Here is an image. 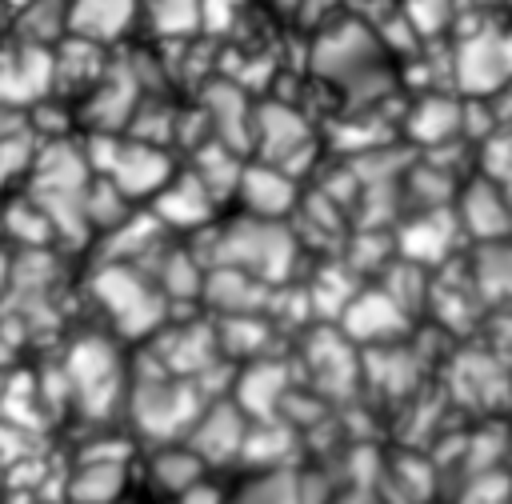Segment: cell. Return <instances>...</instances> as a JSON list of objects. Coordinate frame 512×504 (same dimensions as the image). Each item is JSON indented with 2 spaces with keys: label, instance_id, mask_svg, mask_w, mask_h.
I'll return each instance as SVG.
<instances>
[{
  "label": "cell",
  "instance_id": "obj_32",
  "mask_svg": "<svg viewBox=\"0 0 512 504\" xmlns=\"http://www.w3.org/2000/svg\"><path fill=\"white\" fill-rule=\"evenodd\" d=\"M360 296V276L340 260H328V264H320V272L312 276V284H308V300H312V316L316 320H336L340 324V316L348 312V304Z\"/></svg>",
  "mask_w": 512,
  "mask_h": 504
},
{
  "label": "cell",
  "instance_id": "obj_43",
  "mask_svg": "<svg viewBox=\"0 0 512 504\" xmlns=\"http://www.w3.org/2000/svg\"><path fill=\"white\" fill-rule=\"evenodd\" d=\"M148 20L168 40L192 36L200 28V0H148Z\"/></svg>",
  "mask_w": 512,
  "mask_h": 504
},
{
  "label": "cell",
  "instance_id": "obj_57",
  "mask_svg": "<svg viewBox=\"0 0 512 504\" xmlns=\"http://www.w3.org/2000/svg\"><path fill=\"white\" fill-rule=\"evenodd\" d=\"M8 4H12V8H20V12H24V8H28V4H32V0H8Z\"/></svg>",
  "mask_w": 512,
  "mask_h": 504
},
{
  "label": "cell",
  "instance_id": "obj_26",
  "mask_svg": "<svg viewBox=\"0 0 512 504\" xmlns=\"http://www.w3.org/2000/svg\"><path fill=\"white\" fill-rule=\"evenodd\" d=\"M152 212H156V220H160L164 228H204V224L212 220V212H216V200H212V192L200 184L196 172H184V176H176V180L152 200Z\"/></svg>",
  "mask_w": 512,
  "mask_h": 504
},
{
  "label": "cell",
  "instance_id": "obj_23",
  "mask_svg": "<svg viewBox=\"0 0 512 504\" xmlns=\"http://www.w3.org/2000/svg\"><path fill=\"white\" fill-rule=\"evenodd\" d=\"M240 200H244L248 216H256V220H284L288 212H296V180L284 168L256 160L244 168Z\"/></svg>",
  "mask_w": 512,
  "mask_h": 504
},
{
  "label": "cell",
  "instance_id": "obj_25",
  "mask_svg": "<svg viewBox=\"0 0 512 504\" xmlns=\"http://www.w3.org/2000/svg\"><path fill=\"white\" fill-rule=\"evenodd\" d=\"M428 312L436 316L440 328H448V332H468V328L480 324L484 300L476 296V284H472V280L464 284L460 272H436V276H432V288H428Z\"/></svg>",
  "mask_w": 512,
  "mask_h": 504
},
{
  "label": "cell",
  "instance_id": "obj_49",
  "mask_svg": "<svg viewBox=\"0 0 512 504\" xmlns=\"http://www.w3.org/2000/svg\"><path fill=\"white\" fill-rule=\"evenodd\" d=\"M120 144H124V140L112 136V132H88V136H84L80 152H84L92 176H108V172H112V164H116V156H120Z\"/></svg>",
  "mask_w": 512,
  "mask_h": 504
},
{
  "label": "cell",
  "instance_id": "obj_22",
  "mask_svg": "<svg viewBox=\"0 0 512 504\" xmlns=\"http://www.w3.org/2000/svg\"><path fill=\"white\" fill-rule=\"evenodd\" d=\"M424 376V352L416 344H384V348H368L364 352V380L380 392V396H408L416 392Z\"/></svg>",
  "mask_w": 512,
  "mask_h": 504
},
{
  "label": "cell",
  "instance_id": "obj_10",
  "mask_svg": "<svg viewBox=\"0 0 512 504\" xmlns=\"http://www.w3.org/2000/svg\"><path fill=\"white\" fill-rule=\"evenodd\" d=\"M140 92H144V84H140L136 64L132 60H116V64H108V72L88 92V100L80 108V120L92 132H112L116 136L120 128H128L136 120V112L144 104Z\"/></svg>",
  "mask_w": 512,
  "mask_h": 504
},
{
  "label": "cell",
  "instance_id": "obj_2",
  "mask_svg": "<svg viewBox=\"0 0 512 504\" xmlns=\"http://www.w3.org/2000/svg\"><path fill=\"white\" fill-rule=\"evenodd\" d=\"M312 72H320L324 80H336L344 88V96L356 104L376 100L392 88V76H388L384 52H380V36L356 20L332 24L312 44Z\"/></svg>",
  "mask_w": 512,
  "mask_h": 504
},
{
  "label": "cell",
  "instance_id": "obj_31",
  "mask_svg": "<svg viewBox=\"0 0 512 504\" xmlns=\"http://www.w3.org/2000/svg\"><path fill=\"white\" fill-rule=\"evenodd\" d=\"M244 168H248V164H244V156H240V152H232L228 144H220L216 136H204V140L196 144V152H192V172H196V176H200V184L212 192V200L240 192Z\"/></svg>",
  "mask_w": 512,
  "mask_h": 504
},
{
  "label": "cell",
  "instance_id": "obj_51",
  "mask_svg": "<svg viewBox=\"0 0 512 504\" xmlns=\"http://www.w3.org/2000/svg\"><path fill=\"white\" fill-rule=\"evenodd\" d=\"M488 352H496L504 364H512V308H500L488 320Z\"/></svg>",
  "mask_w": 512,
  "mask_h": 504
},
{
  "label": "cell",
  "instance_id": "obj_55",
  "mask_svg": "<svg viewBox=\"0 0 512 504\" xmlns=\"http://www.w3.org/2000/svg\"><path fill=\"white\" fill-rule=\"evenodd\" d=\"M492 108H496V120H512V84L496 96V104H492Z\"/></svg>",
  "mask_w": 512,
  "mask_h": 504
},
{
  "label": "cell",
  "instance_id": "obj_45",
  "mask_svg": "<svg viewBox=\"0 0 512 504\" xmlns=\"http://www.w3.org/2000/svg\"><path fill=\"white\" fill-rule=\"evenodd\" d=\"M36 152H40V144H36V132H32V128H20V132L4 136V140H0V188L12 184L16 176L32 172Z\"/></svg>",
  "mask_w": 512,
  "mask_h": 504
},
{
  "label": "cell",
  "instance_id": "obj_15",
  "mask_svg": "<svg viewBox=\"0 0 512 504\" xmlns=\"http://www.w3.org/2000/svg\"><path fill=\"white\" fill-rule=\"evenodd\" d=\"M456 236H460V216L452 208L416 212L396 228V256L420 268H444V260L456 248Z\"/></svg>",
  "mask_w": 512,
  "mask_h": 504
},
{
  "label": "cell",
  "instance_id": "obj_38",
  "mask_svg": "<svg viewBox=\"0 0 512 504\" xmlns=\"http://www.w3.org/2000/svg\"><path fill=\"white\" fill-rule=\"evenodd\" d=\"M108 68L100 60V44H88V40H64L60 52H56V88H76V84H88V80H100Z\"/></svg>",
  "mask_w": 512,
  "mask_h": 504
},
{
  "label": "cell",
  "instance_id": "obj_60",
  "mask_svg": "<svg viewBox=\"0 0 512 504\" xmlns=\"http://www.w3.org/2000/svg\"><path fill=\"white\" fill-rule=\"evenodd\" d=\"M504 4H512V0H504Z\"/></svg>",
  "mask_w": 512,
  "mask_h": 504
},
{
  "label": "cell",
  "instance_id": "obj_39",
  "mask_svg": "<svg viewBox=\"0 0 512 504\" xmlns=\"http://www.w3.org/2000/svg\"><path fill=\"white\" fill-rule=\"evenodd\" d=\"M396 260V236H388L384 228H360L348 236V248H344V264L364 276V272H384L388 264Z\"/></svg>",
  "mask_w": 512,
  "mask_h": 504
},
{
  "label": "cell",
  "instance_id": "obj_40",
  "mask_svg": "<svg viewBox=\"0 0 512 504\" xmlns=\"http://www.w3.org/2000/svg\"><path fill=\"white\" fill-rule=\"evenodd\" d=\"M84 212H88V224L92 232H116L132 212H128V196L108 180V176H96L88 184V196H84Z\"/></svg>",
  "mask_w": 512,
  "mask_h": 504
},
{
  "label": "cell",
  "instance_id": "obj_36",
  "mask_svg": "<svg viewBox=\"0 0 512 504\" xmlns=\"http://www.w3.org/2000/svg\"><path fill=\"white\" fill-rule=\"evenodd\" d=\"M380 288L408 312V316H416L420 308H428V288H432V276H428V268H420V264H412V260H392L384 272H380Z\"/></svg>",
  "mask_w": 512,
  "mask_h": 504
},
{
  "label": "cell",
  "instance_id": "obj_17",
  "mask_svg": "<svg viewBox=\"0 0 512 504\" xmlns=\"http://www.w3.org/2000/svg\"><path fill=\"white\" fill-rule=\"evenodd\" d=\"M204 120L220 144L232 152H248L256 140V108L248 104V92L236 80H212L204 84Z\"/></svg>",
  "mask_w": 512,
  "mask_h": 504
},
{
  "label": "cell",
  "instance_id": "obj_27",
  "mask_svg": "<svg viewBox=\"0 0 512 504\" xmlns=\"http://www.w3.org/2000/svg\"><path fill=\"white\" fill-rule=\"evenodd\" d=\"M304 444V436L284 424V420H252L244 448H240V464L256 468V472H276L288 468V456H296V448Z\"/></svg>",
  "mask_w": 512,
  "mask_h": 504
},
{
  "label": "cell",
  "instance_id": "obj_21",
  "mask_svg": "<svg viewBox=\"0 0 512 504\" xmlns=\"http://www.w3.org/2000/svg\"><path fill=\"white\" fill-rule=\"evenodd\" d=\"M404 132H408L412 144H420L428 152L460 140L464 136V100H456L452 92H424L412 104V112L404 120Z\"/></svg>",
  "mask_w": 512,
  "mask_h": 504
},
{
  "label": "cell",
  "instance_id": "obj_47",
  "mask_svg": "<svg viewBox=\"0 0 512 504\" xmlns=\"http://www.w3.org/2000/svg\"><path fill=\"white\" fill-rule=\"evenodd\" d=\"M480 168H484V180H496V184L512 176V124H500L492 136L480 140Z\"/></svg>",
  "mask_w": 512,
  "mask_h": 504
},
{
  "label": "cell",
  "instance_id": "obj_50",
  "mask_svg": "<svg viewBox=\"0 0 512 504\" xmlns=\"http://www.w3.org/2000/svg\"><path fill=\"white\" fill-rule=\"evenodd\" d=\"M240 16V0H200V28L204 32H228Z\"/></svg>",
  "mask_w": 512,
  "mask_h": 504
},
{
  "label": "cell",
  "instance_id": "obj_53",
  "mask_svg": "<svg viewBox=\"0 0 512 504\" xmlns=\"http://www.w3.org/2000/svg\"><path fill=\"white\" fill-rule=\"evenodd\" d=\"M176 504H228V496H224L216 484H208V480H204V484H196L192 492H184Z\"/></svg>",
  "mask_w": 512,
  "mask_h": 504
},
{
  "label": "cell",
  "instance_id": "obj_59",
  "mask_svg": "<svg viewBox=\"0 0 512 504\" xmlns=\"http://www.w3.org/2000/svg\"><path fill=\"white\" fill-rule=\"evenodd\" d=\"M480 4H500V0H480Z\"/></svg>",
  "mask_w": 512,
  "mask_h": 504
},
{
  "label": "cell",
  "instance_id": "obj_9",
  "mask_svg": "<svg viewBox=\"0 0 512 504\" xmlns=\"http://www.w3.org/2000/svg\"><path fill=\"white\" fill-rule=\"evenodd\" d=\"M220 344H216V324L188 320V324H164L148 340V364L160 368L164 376L176 380H200L220 364Z\"/></svg>",
  "mask_w": 512,
  "mask_h": 504
},
{
  "label": "cell",
  "instance_id": "obj_16",
  "mask_svg": "<svg viewBox=\"0 0 512 504\" xmlns=\"http://www.w3.org/2000/svg\"><path fill=\"white\" fill-rule=\"evenodd\" d=\"M292 368L276 356L252 360L236 372V388H232V404L248 416V420H276L288 392H292Z\"/></svg>",
  "mask_w": 512,
  "mask_h": 504
},
{
  "label": "cell",
  "instance_id": "obj_14",
  "mask_svg": "<svg viewBox=\"0 0 512 504\" xmlns=\"http://www.w3.org/2000/svg\"><path fill=\"white\" fill-rule=\"evenodd\" d=\"M456 216H460V228L476 244L512 240V200H508L504 184H496V180L476 176L472 184H464L460 200H456Z\"/></svg>",
  "mask_w": 512,
  "mask_h": 504
},
{
  "label": "cell",
  "instance_id": "obj_1",
  "mask_svg": "<svg viewBox=\"0 0 512 504\" xmlns=\"http://www.w3.org/2000/svg\"><path fill=\"white\" fill-rule=\"evenodd\" d=\"M192 252L204 268L228 264L256 276L268 288H284L296 276V260H300L296 232L284 220H256V216H240L224 228L200 232Z\"/></svg>",
  "mask_w": 512,
  "mask_h": 504
},
{
  "label": "cell",
  "instance_id": "obj_24",
  "mask_svg": "<svg viewBox=\"0 0 512 504\" xmlns=\"http://www.w3.org/2000/svg\"><path fill=\"white\" fill-rule=\"evenodd\" d=\"M140 0H68V36L88 44L120 40L136 20Z\"/></svg>",
  "mask_w": 512,
  "mask_h": 504
},
{
  "label": "cell",
  "instance_id": "obj_56",
  "mask_svg": "<svg viewBox=\"0 0 512 504\" xmlns=\"http://www.w3.org/2000/svg\"><path fill=\"white\" fill-rule=\"evenodd\" d=\"M336 504H380L376 496H368V488H352L344 496H336Z\"/></svg>",
  "mask_w": 512,
  "mask_h": 504
},
{
  "label": "cell",
  "instance_id": "obj_13",
  "mask_svg": "<svg viewBox=\"0 0 512 504\" xmlns=\"http://www.w3.org/2000/svg\"><path fill=\"white\" fill-rule=\"evenodd\" d=\"M56 88V52L40 44H20L0 56V108L40 104Z\"/></svg>",
  "mask_w": 512,
  "mask_h": 504
},
{
  "label": "cell",
  "instance_id": "obj_35",
  "mask_svg": "<svg viewBox=\"0 0 512 504\" xmlns=\"http://www.w3.org/2000/svg\"><path fill=\"white\" fill-rule=\"evenodd\" d=\"M128 488V464H76L68 476V504H120Z\"/></svg>",
  "mask_w": 512,
  "mask_h": 504
},
{
  "label": "cell",
  "instance_id": "obj_5",
  "mask_svg": "<svg viewBox=\"0 0 512 504\" xmlns=\"http://www.w3.org/2000/svg\"><path fill=\"white\" fill-rule=\"evenodd\" d=\"M64 376H68V388H72V404L100 420L108 416L120 396H124V368H120V352L104 340V336H80L68 356H64Z\"/></svg>",
  "mask_w": 512,
  "mask_h": 504
},
{
  "label": "cell",
  "instance_id": "obj_54",
  "mask_svg": "<svg viewBox=\"0 0 512 504\" xmlns=\"http://www.w3.org/2000/svg\"><path fill=\"white\" fill-rule=\"evenodd\" d=\"M20 128H28V124H24V116H20L16 108H0V140H4V136H12V132H20Z\"/></svg>",
  "mask_w": 512,
  "mask_h": 504
},
{
  "label": "cell",
  "instance_id": "obj_6",
  "mask_svg": "<svg viewBox=\"0 0 512 504\" xmlns=\"http://www.w3.org/2000/svg\"><path fill=\"white\" fill-rule=\"evenodd\" d=\"M452 84L468 100L500 96L512 84V32L508 28H476L452 48Z\"/></svg>",
  "mask_w": 512,
  "mask_h": 504
},
{
  "label": "cell",
  "instance_id": "obj_4",
  "mask_svg": "<svg viewBox=\"0 0 512 504\" xmlns=\"http://www.w3.org/2000/svg\"><path fill=\"white\" fill-rule=\"evenodd\" d=\"M88 288L116 332L128 340H152L168 320V296L136 264H100Z\"/></svg>",
  "mask_w": 512,
  "mask_h": 504
},
{
  "label": "cell",
  "instance_id": "obj_18",
  "mask_svg": "<svg viewBox=\"0 0 512 504\" xmlns=\"http://www.w3.org/2000/svg\"><path fill=\"white\" fill-rule=\"evenodd\" d=\"M248 424H252V420H248L232 400H212V404L204 408V416L196 420V428L188 432L184 444H188L208 468H216V464H232V460H240Z\"/></svg>",
  "mask_w": 512,
  "mask_h": 504
},
{
  "label": "cell",
  "instance_id": "obj_8",
  "mask_svg": "<svg viewBox=\"0 0 512 504\" xmlns=\"http://www.w3.org/2000/svg\"><path fill=\"white\" fill-rule=\"evenodd\" d=\"M252 148H256L260 164L284 168L296 180L300 164H312V156H316L312 124L292 104L264 100V104H256V140H252Z\"/></svg>",
  "mask_w": 512,
  "mask_h": 504
},
{
  "label": "cell",
  "instance_id": "obj_46",
  "mask_svg": "<svg viewBox=\"0 0 512 504\" xmlns=\"http://www.w3.org/2000/svg\"><path fill=\"white\" fill-rule=\"evenodd\" d=\"M460 504H512V476L504 468L464 476Z\"/></svg>",
  "mask_w": 512,
  "mask_h": 504
},
{
  "label": "cell",
  "instance_id": "obj_29",
  "mask_svg": "<svg viewBox=\"0 0 512 504\" xmlns=\"http://www.w3.org/2000/svg\"><path fill=\"white\" fill-rule=\"evenodd\" d=\"M272 336H276V324L268 316H220L216 320V344L228 364L264 360Z\"/></svg>",
  "mask_w": 512,
  "mask_h": 504
},
{
  "label": "cell",
  "instance_id": "obj_30",
  "mask_svg": "<svg viewBox=\"0 0 512 504\" xmlns=\"http://www.w3.org/2000/svg\"><path fill=\"white\" fill-rule=\"evenodd\" d=\"M468 268H472L476 296H480L484 304H496V312H500V308H512V240L476 244Z\"/></svg>",
  "mask_w": 512,
  "mask_h": 504
},
{
  "label": "cell",
  "instance_id": "obj_7",
  "mask_svg": "<svg viewBox=\"0 0 512 504\" xmlns=\"http://www.w3.org/2000/svg\"><path fill=\"white\" fill-rule=\"evenodd\" d=\"M304 372L312 392L332 404V400H352L356 384L364 380V360L340 328L320 324L304 336Z\"/></svg>",
  "mask_w": 512,
  "mask_h": 504
},
{
  "label": "cell",
  "instance_id": "obj_52",
  "mask_svg": "<svg viewBox=\"0 0 512 504\" xmlns=\"http://www.w3.org/2000/svg\"><path fill=\"white\" fill-rule=\"evenodd\" d=\"M32 124L48 128V136H52V140H64V128H68V112H60V104H48V100H40V104L32 108Z\"/></svg>",
  "mask_w": 512,
  "mask_h": 504
},
{
  "label": "cell",
  "instance_id": "obj_48",
  "mask_svg": "<svg viewBox=\"0 0 512 504\" xmlns=\"http://www.w3.org/2000/svg\"><path fill=\"white\" fill-rule=\"evenodd\" d=\"M404 16L416 36H440L452 24L456 8H452V0H404Z\"/></svg>",
  "mask_w": 512,
  "mask_h": 504
},
{
  "label": "cell",
  "instance_id": "obj_42",
  "mask_svg": "<svg viewBox=\"0 0 512 504\" xmlns=\"http://www.w3.org/2000/svg\"><path fill=\"white\" fill-rule=\"evenodd\" d=\"M20 28H24V44H40L48 48L60 32H68V4L64 0H32L20 12Z\"/></svg>",
  "mask_w": 512,
  "mask_h": 504
},
{
  "label": "cell",
  "instance_id": "obj_20",
  "mask_svg": "<svg viewBox=\"0 0 512 504\" xmlns=\"http://www.w3.org/2000/svg\"><path fill=\"white\" fill-rule=\"evenodd\" d=\"M200 300L220 316H268V304H272V288L260 284L256 276L240 272V268H208L204 272V292Z\"/></svg>",
  "mask_w": 512,
  "mask_h": 504
},
{
  "label": "cell",
  "instance_id": "obj_12",
  "mask_svg": "<svg viewBox=\"0 0 512 504\" xmlns=\"http://www.w3.org/2000/svg\"><path fill=\"white\" fill-rule=\"evenodd\" d=\"M448 388L468 408H496L500 400H512V364H504L488 348H468L448 368Z\"/></svg>",
  "mask_w": 512,
  "mask_h": 504
},
{
  "label": "cell",
  "instance_id": "obj_28",
  "mask_svg": "<svg viewBox=\"0 0 512 504\" xmlns=\"http://www.w3.org/2000/svg\"><path fill=\"white\" fill-rule=\"evenodd\" d=\"M160 232L164 224L156 220V212H140V216H128L116 232L104 236L100 244V264H136L144 268L156 252H160Z\"/></svg>",
  "mask_w": 512,
  "mask_h": 504
},
{
  "label": "cell",
  "instance_id": "obj_58",
  "mask_svg": "<svg viewBox=\"0 0 512 504\" xmlns=\"http://www.w3.org/2000/svg\"><path fill=\"white\" fill-rule=\"evenodd\" d=\"M504 192H508V200H512V176H508V180H504Z\"/></svg>",
  "mask_w": 512,
  "mask_h": 504
},
{
  "label": "cell",
  "instance_id": "obj_41",
  "mask_svg": "<svg viewBox=\"0 0 512 504\" xmlns=\"http://www.w3.org/2000/svg\"><path fill=\"white\" fill-rule=\"evenodd\" d=\"M408 196L412 204H420V212H436V208H448L452 196H456V176L436 168V164H412L408 168Z\"/></svg>",
  "mask_w": 512,
  "mask_h": 504
},
{
  "label": "cell",
  "instance_id": "obj_11",
  "mask_svg": "<svg viewBox=\"0 0 512 504\" xmlns=\"http://www.w3.org/2000/svg\"><path fill=\"white\" fill-rule=\"evenodd\" d=\"M352 344L364 348H384V344H400L412 328V316L376 284V288H360V296L348 304V312L336 324Z\"/></svg>",
  "mask_w": 512,
  "mask_h": 504
},
{
  "label": "cell",
  "instance_id": "obj_34",
  "mask_svg": "<svg viewBox=\"0 0 512 504\" xmlns=\"http://www.w3.org/2000/svg\"><path fill=\"white\" fill-rule=\"evenodd\" d=\"M152 484L160 488V492H168V496H184V492H192L196 484H204V472H208V464L188 448V444H164L156 456H152Z\"/></svg>",
  "mask_w": 512,
  "mask_h": 504
},
{
  "label": "cell",
  "instance_id": "obj_44",
  "mask_svg": "<svg viewBox=\"0 0 512 504\" xmlns=\"http://www.w3.org/2000/svg\"><path fill=\"white\" fill-rule=\"evenodd\" d=\"M4 224H8V232L24 244V248H44L52 236H56V228H52V220L32 204V200H16V204H8V212H4Z\"/></svg>",
  "mask_w": 512,
  "mask_h": 504
},
{
  "label": "cell",
  "instance_id": "obj_19",
  "mask_svg": "<svg viewBox=\"0 0 512 504\" xmlns=\"http://www.w3.org/2000/svg\"><path fill=\"white\" fill-rule=\"evenodd\" d=\"M108 180L132 200V196H160L172 180H176V164L160 144H144V140H124L120 156L108 172Z\"/></svg>",
  "mask_w": 512,
  "mask_h": 504
},
{
  "label": "cell",
  "instance_id": "obj_3",
  "mask_svg": "<svg viewBox=\"0 0 512 504\" xmlns=\"http://www.w3.org/2000/svg\"><path fill=\"white\" fill-rule=\"evenodd\" d=\"M208 400L192 380H176L164 376L160 368L144 364L136 372V384L128 392V416L136 424V432L152 444H184L188 432L196 428V420L204 416Z\"/></svg>",
  "mask_w": 512,
  "mask_h": 504
},
{
  "label": "cell",
  "instance_id": "obj_33",
  "mask_svg": "<svg viewBox=\"0 0 512 504\" xmlns=\"http://www.w3.org/2000/svg\"><path fill=\"white\" fill-rule=\"evenodd\" d=\"M148 264H156L148 276L160 284V292L168 296V304L172 300H196L204 292V272L208 268L196 260L192 248H160Z\"/></svg>",
  "mask_w": 512,
  "mask_h": 504
},
{
  "label": "cell",
  "instance_id": "obj_37",
  "mask_svg": "<svg viewBox=\"0 0 512 504\" xmlns=\"http://www.w3.org/2000/svg\"><path fill=\"white\" fill-rule=\"evenodd\" d=\"M228 504H300V472L296 468L256 472L244 488L228 496Z\"/></svg>",
  "mask_w": 512,
  "mask_h": 504
}]
</instances>
